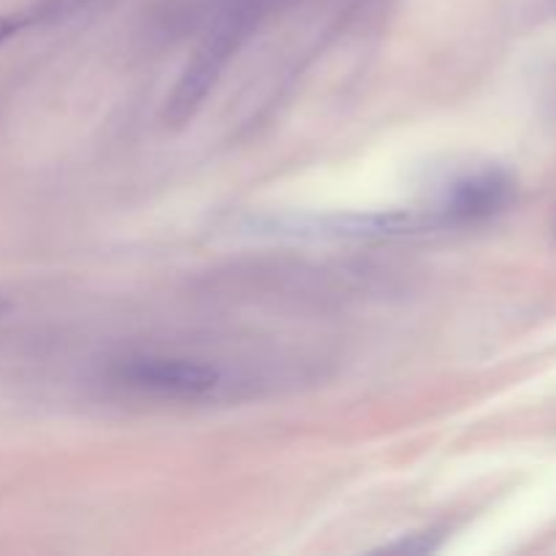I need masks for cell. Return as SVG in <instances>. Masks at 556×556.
I'll return each mask as SVG.
<instances>
[{"instance_id": "obj_5", "label": "cell", "mask_w": 556, "mask_h": 556, "mask_svg": "<svg viewBox=\"0 0 556 556\" xmlns=\"http://www.w3.org/2000/svg\"><path fill=\"white\" fill-rule=\"evenodd\" d=\"M76 0H38V3L27 5L22 11H11V14H0V43L14 38L16 33L30 30V27L41 25V22L58 20L60 14L74 9Z\"/></svg>"}, {"instance_id": "obj_2", "label": "cell", "mask_w": 556, "mask_h": 556, "mask_svg": "<svg viewBox=\"0 0 556 556\" xmlns=\"http://www.w3.org/2000/svg\"><path fill=\"white\" fill-rule=\"evenodd\" d=\"M255 228L275 237H296V239H364V242H378V239H405L418 237L427 231L448 228L443 210L429 206V210H383V212H345V215H307V217H269V220L255 223Z\"/></svg>"}, {"instance_id": "obj_1", "label": "cell", "mask_w": 556, "mask_h": 556, "mask_svg": "<svg viewBox=\"0 0 556 556\" xmlns=\"http://www.w3.org/2000/svg\"><path fill=\"white\" fill-rule=\"evenodd\" d=\"M266 5H269V0H223L210 33L193 52L190 63L185 65L177 87L166 101L163 117L172 128H179L188 119H193L195 112L204 106L206 96L215 90L223 71L237 58V52L261 22Z\"/></svg>"}, {"instance_id": "obj_3", "label": "cell", "mask_w": 556, "mask_h": 556, "mask_svg": "<svg viewBox=\"0 0 556 556\" xmlns=\"http://www.w3.org/2000/svg\"><path fill=\"white\" fill-rule=\"evenodd\" d=\"M119 389L155 402H212L223 396L231 378L212 362L185 356H134L112 369Z\"/></svg>"}, {"instance_id": "obj_4", "label": "cell", "mask_w": 556, "mask_h": 556, "mask_svg": "<svg viewBox=\"0 0 556 556\" xmlns=\"http://www.w3.org/2000/svg\"><path fill=\"white\" fill-rule=\"evenodd\" d=\"M516 195L514 179L505 172L489 168V172L470 174L448 188L440 201L445 220L451 228L470 226V223L492 220L494 215L505 212Z\"/></svg>"}]
</instances>
